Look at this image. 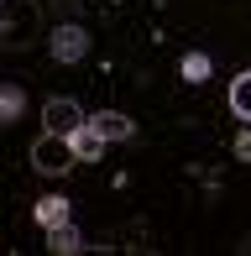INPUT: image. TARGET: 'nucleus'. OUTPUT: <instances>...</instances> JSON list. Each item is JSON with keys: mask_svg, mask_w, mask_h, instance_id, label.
Returning a JSON list of instances; mask_svg holds the SVG:
<instances>
[{"mask_svg": "<svg viewBox=\"0 0 251 256\" xmlns=\"http://www.w3.org/2000/svg\"><path fill=\"white\" fill-rule=\"evenodd\" d=\"M74 162H78L74 142H68V136H58V131H42L37 142H32V168H37V172H48V178L68 172Z\"/></svg>", "mask_w": 251, "mask_h": 256, "instance_id": "obj_1", "label": "nucleus"}, {"mask_svg": "<svg viewBox=\"0 0 251 256\" xmlns=\"http://www.w3.org/2000/svg\"><path fill=\"white\" fill-rule=\"evenodd\" d=\"M42 120H48V131L74 136L78 126H84V104H78V100H48V104H42Z\"/></svg>", "mask_w": 251, "mask_h": 256, "instance_id": "obj_2", "label": "nucleus"}, {"mask_svg": "<svg viewBox=\"0 0 251 256\" xmlns=\"http://www.w3.org/2000/svg\"><path fill=\"white\" fill-rule=\"evenodd\" d=\"M84 52H89L84 26H58V32H52V58H58V63H78Z\"/></svg>", "mask_w": 251, "mask_h": 256, "instance_id": "obj_3", "label": "nucleus"}, {"mask_svg": "<svg viewBox=\"0 0 251 256\" xmlns=\"http://www.w3.org/2000/svg\"><path fill=\"white\" fill-rule=\"evenodd\" d=\"M89 126H94L105 142H131V136H136V120H131V115H120V110H100V115H89Z\"/></svg>", "mask_w": 251, "mask_h": 256, "instance_id": "obj_4", "label": "nucleus"}, {"mask_svg": "<svg viewBox=\"0 0 251 256\" xmlns=\"http://www.w3.org/2000/svg\"><path fill=\"white\" fill-rule=\"evenodd\" d=\"M68 142H74V152H78V162H100V152H105V136H100V131H94V126H89V120L78 126V131L68 136Z\"/></svg>", "mask_w": 251, "mask_h": 256, "instance_id": "obj_5", "label": "nucleus"}, {"mask_svg": "<svg viewBox=\"0 0 251 256\" xmlns=\"http://www.w3.org/2000/svg\"><path fill=\"white\" fill-rule=\"evenodd\" d=\"M37 225H42V230H58V225H68V199H58V194L37 199Z\"/></svg>", "mask_w": 251, "mask_h": 256, "instance_id": "obj_6", "label": "nucleus"}, {"mask_svg": "<svg viewBox=\"0 0 251 256\" xmlns=\"http://www.w3.org/2000/svg\"><path fill=\"white\" fill-rule=\"evenodd\" d=\"M230 110H236V120H251V68L230 78Z\"/></svg>", "mask_w": 251, "mask_h": 256, "instance_id": "obj_7", "label": "nucleus"}, {"mask_svg": "<svg viewBox=\"0 0 251 256\" xmlns=\"http://www.w3.org/2000/svg\"><path fill=\"white\" fill-rule=\"evenodd\" d=\"M21 110H26V94H21L16 84H6V89H0V126L21 120Z\"/></svg>", "mask_w": 251, "mask_h": 256, "instance_id": "obj_8", "label": "nucleus"}, {"mask_svg": "<svg viewBox=\"0 0 251 256\" xmlns=\"http://www.w3.org/2000/svg\"><path fill=\"white\" fill-rule=\"evenodd\" d=\"M178 74H184V84H204L210 78V52H184Z\"/></svg>", "mask_w": 251, "mask_h": 256, "instance_id": "obj_9", "label": "nucleus"}, {"mask_svg": "<svg viewBox=\"0 0 251 256\" xmlns=\"http://www.w3.org/2000/svg\"><path fill=\"white\" fill-rule=\"evenodd\" d=\"M48 236H52V251H58V256H74V251H84V240H78L74 220H68V225H58V230H48Z\"/></svg>", "mask_w": 251, "mask_h": 256, "instance_id": "obj_10", "label": "nucleus"}, {"mask_svg": "<svg viewBox=\"0 0 251 256\" xmlns=\"http://www.w3.org/2000/svg\"><path fill=\"white\" fill-rule=\"evenodd\" d=\"M236 157H241V162H251V131H241V136H236Z\"/></svg>", "mask_w": 251, "mask_h": 256, "instance_id": "obj_11", "label": "nucleus"}]
</instances>
